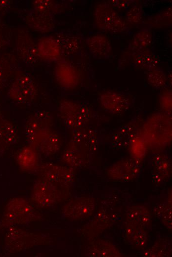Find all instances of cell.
Masks as SVG:
<instances>
[{"mask_svg":"<svg viewBox=\"0 0 172 257\" xmlns=\"http://www.w3.org/2000/svg\"><path fill=\"white\" fill-rule=\"evenodd\" d=\"M53 120L46 111H38L27 119L25 132L30 146L45 156L55 154L60 149L58 134L52 128Z\"/></svg>","mask_w":172,"mask_h":257,"instance_id":"cell-1","label":"cell"},{"mask_svg":"<svg viewBox=\"0 0 172 257\" xmlns=\"http://www.w3.org/2000/svg\"><path fill=\"white\" fill-rule=\"evenodd\" d=\"M94 15L98 28L105 32L121 33L128 28L126 21L108 2H102L97 4Z\"/></svg>","mask_w":172,"mask_h":257,"instance_id":"cell-2","label":"cell"},{"mask_svg":"<svg viewBox=\"0 0 172 257\" xmlns=\"http://www.w3.org/2000/svg\"><path fill=\"white\" fill-rule=\"evenodd\" d=\"M59 111L65 125L74 129L84 127L91 118L92 112L89 108L69 100L61 102Z\"/></svg>","mask_w":172,"mask_h":257,"instance_id":"cell-3","label":"cell"},{"mask_svg":"<svg viewBox=\"0 0 172 257\" xmlns=\"http://www.w3.org/2000/svg\"><path fill=\"white\" fill-rule=\"evenodd\" d=\"M37 214L34 208L20 198L11 200L7 204L2 217V223L12 226L33 221Z\"/></svg>","mask_w":172,"mask_h":257,"instance_id":"cell-4","label":"cell"},{"mask_svg":"<svg viewBox=\"0 0 172 257\" xmlns=\"http://www.w3.org/2000/svg\"><path fill=\"white\" fill-rule=\"evenodd\" d=\"M62 196L55 183L42 177L34 183L32 200L42 208H48L58 202Z\"/></svg>","mask_w":172,"mask_h":257,"instance_id":"cell-5","label":"cell"},{"mask_svg":"<svg viewBox=\"0 0 172 257\" xmlns=\"http://www.w3.org/2000/svg\"><path fill=\"white\" fill-rule=\"evenodd\" d=\"M37 88L32 77L27 73L19 74L12 83L8 95L14 101L20 103L33 101L37 94Z\"/></svg>","mask_w":172,"mask_h":257,"instance_id":"cell-6","label":"cell"},{"mask_svg":"<svg viewBox=\"0 0 172 257\" xmlns=\"http://www.w3.org/2000/svg\"><path fill=\"white\" fill-rule=\"evenodd\" d=\"M159 121H156L154 115L150 118L144 128L145 137L149 141H162L171 137V119L167 113H159Z\"/></svg>","mask_w":172,"mask_h":257,"instance_id":"cell-7","label":"cell"},{"mask_svg":"<svg viewBox=\"0 0 172 257\" xmlns=\"http://www.w3.org/2000/svg\"><path fill=\"white\" fill-rule=\"evenodd\" d=\"M16 48L18 57L25 63L35 64L40 58L37 44L30 34L24 29L18 31Z\"/></svg>","mask_w":172,"mask_h":257,"instance_id":"cell-8","label":"cell"},{"mask_svg":"<svg viewBox=\"0 0 172 257\" xmlns=\"http://www.w3.org/2000/svg\"><path fill=\"white\" fill-rule=\"evenodd\" d=\"M94 207V201L92 198H76L64 206L63 214L68 218L81 219L90 216L93 212Z\"/></svg>","mask_w":172,"mask_h":257,"instance_id":"cell-9","label":"cell"},{"mask_svg":"<svg viewBox=\"0 0 172 257\" xmlns=\"http://www.w3.org/2000/svg\"><path fill=\"white\" fill-rule=\"evenodd\" d=\"M42 177L54 183L66 185L71 183L74 180V172L71 169L46 163L39 167Z\"/></svg>","mask_w":172,"mask_h":257,"instance_id":"cell-10","label":"cell"},{"mask_svg":"<svg viewBox=\"0 0 172 257\" xmlns=\"http://www.w3.org/2000/svg\"><path fill=\"white\" fill-rule=\"evenodd\" d=\"M54 75L58 84L63 88L71 89L75 88L79 83L77 70L71 63L62 61L56 65Z\"/></svg>","mask_w":172,"mask_h":257,"instance_id":"cell-11","label":"cell"},{"mask_svg":"<svg viewBox=\"0 0 172 257\" xmlns=\"http://www.w3.org/2000/svg\"><path fill=\"white\" fill-rule=\"evenodd\" d=\"M99 100L102 107L112 114H119L127 110L130 106V98L121 93L107 91L101 93Z\"/></svg>","mask_w":172,"mask_h":257,"instance_id":"cell-12","label":"cell"},{"mask_svg":"<svg viewBox=\"0 0 172 257\" xmlns=\"http://www.w3.org/2000/svg\"><path fill=\"white\" fill-rule=\"evenodd\" d=\"M26 23L30 28L41 33L50 31L54 27L52 15L33 10L26 16Z\"/></svg>","mask_w":172,"mask_h":257,"instance_id":"cell-13","label":"cell"},{"mask_svg":"<svg viewBox=\"0 0 172 257\" xmlns=\"http://www.w3.org/2000/svg\"><path fill=\"white\" fill-rule=\"evenodd\" d=\"M40 57L53 61L58 60L62 54L60 46L55 38L51 36L42 37L37 44Z\"/></svg>","mask_w":172,"mask_h":257,"instance_id":"cell-14","label":"cell"},{"mask_svg":"<svg viewBox=\"0 0 172 257\" xmlns=\"http://www.w3.org/2000/svg\"><path fill=\"white\" fill-rule=\"evenodd\" d=\"M87 44L90 52L98 57H107L112 51L109 40L102 34H95L88 38Z\"/></svg>","mask_w":172,"mask_h":257,"instance_id":"cell-15","label":"cell"},{"mask_svg":"<svg viewBox=\"0 0 172 257\" xmlns=\"http://www.w3.org/2000/svg\"><path fill=\"white\" fill-rule=\"evenodd\" d=\"M132 58L136 68L147 71L156 68L159 62L157 56L148 49L134 50Z\"/></svg>","mask_w":172,"mask_h":257,"instance_id":"cell-16","label":"cell"},{"mask_svg":"<svg viewBox=\"0 0 172 257\" xmlns=\"http://www.w3.org/2000/svg\"><path fill=\"white\" fill-rule=\"evenodd\" d=\"M150 214L143 206H134L128 211L127 220L129 225L144 229L150 221Z\"/></svg>","mask_w":172,"mask_h":257,"instance_id":"cell-17","label":"cell"},{"mask_svg":"<svg viewBox=\"0 0 172 257\" xmlns=\"http://www.w3.org/2000/svg\"><path fill=\"white\" fill-rule=\"evenodd\" d=\"M139 171V168L132 161H123L110 168L108 171L111 177L128 180L134 177Z\"/></svg>","mask_w":172,"mask_h":257,"instance_id":"cell-18","label":"cell"},{"mask_svg":"<svg viewBox=\"0 0 172 257\" xmlns=\"http://www.w3.org/2000/svg\"><path fill=\"white\" fill-rule=\"evenodd\" d=\"M37 152L31 146L23 147L19 152L17 161L20 167L24 171H32L38 164Z\"/></svg>","mask_w":172,"mask_h":257,"instance_id":"cell-19","label":"cell"},{"mask_svg":"<svg viewBox=\"0 0 172 257\" xmlns=\"http://www.w3.org/2000/svg\"><path fill=\"white\" fill-rule=\"evenodd\" d=\"M55 38L59 44L62 54H74L80 48L81 42L79 39L76 36L61 33L57 35Z\"/></svg>","mask_w":172,"mask_h":257,"instance_id":"cell-20","label":"cell"},{"mask_svg":"<svg viewBox=\"0 0 172 257\" xmlns=\"http://www.w3.org/2000/svg\"><path fill=\"white\" fill-rule=\"evenodd\" d=\"M19 135L16 128L6 120L0 121V146H7L17 143Z\"/></svg>","mask_w":172,"mask_h":257,"instance_id":"cell-21","label":"cell"},{"mask_svg":"<svg viewBox=\"0 0 172 257\" xmlns=\"http://www.w3.org/2000/svg\"><path fill=\"white\" fill-rule=\"evenodd\" d=\"M16 61L12 55L4 54L0 55V90L14 70Z\"/></svg>","mask_w":172,"mask_h":257,"instance_id":"cell-22","label":"cell"},{"mask_svg":"<svg viewBox=\"0 0 172 257\" xmlns=\"http://www.w3.org/2000/svg\"><path fill=\"white\" fill-rule=\"evenodd\" d=\"M152 42V35L151 31L149 30H142L133 36L130 46L134 51L147 49Z\"/></svg>","mask_w":172,"mask_h":257,"instance_id":"cell-23","label":"cell"},{"mask_svg":"<svg viewBox=\"0 0 172 257\" xmlns=\"http://www.w3.org/2000/svg\"><path fill=\"white\" fill-rule=\"evenodd\" d=\"M126 235L129 240L139 246H144L147 242V235L142 228L128 225Z\"/></svg>","mask_w":172,"mask_h":257,"instance_id":"cell-24","label":"cell"},{"mask_svg":"<svg viewBox=\"0 0 172 257\" xmlns=\"http://www.w3.org/2000/svg\"><path fill=\"white\" fill-rule=\"evenodd\" d=\"M147 79L148 83L156 88H163L167 83L165 72L157 67L148 71Z\"/></svg>","mask_w":172,"mask_h":257,"instance_id":"cell-25","label":"cell"},{"mask_svg":"<svg viewBox=\"0 0 172 257\" xmlns=\"http://www.w3.org/2000/svg\"><path fill=\"white\" fill-rule=\"evenodd\" d=\"M93 252H95L94 256L97 257H116L119 256L118 251L110 243L104 242L98 244L96 247H94Z\"/></svg>","mask_w":172,"mask_h":257,"instance_id":"cell-26","label":"cell"},{"mask_svg":"<svg viewBox=\"0 0 172 257\" xmlns=\"http://www.w3.org/2000/svg\"><path fill=\"white\" fill-rule=\"evenodd\" d=\"M33 10L41 13L52 15L54 4L49 0H37L33 2Z\"/></svg>","mask_w":172,"mask_h":257,"instance_id":"cell-27","label":"cell"},{"mask_svg":"<svg viewBox=\"0 0 172 257\" xmlns=\"http://www.w3.org/2000/svg\"><path fill=\"white\" fill-rule=\"evenodd\" d=\"M143 18L142 9L138 5L132 6L126 14V21L131 24L139 23Z\"/></svg>","mask_w":172,"mask_h":257,"instance_id":"cell-28","label":"cell"},{"mask_svg":"<svg viewBox=\"0 0 172 257\" xmlns=\"http://www.w3.org/2000/svg\"><path fill=\"white\" fill-rule=\"evenodd\" d=\"M160 104L162 109L167 114H170L172 110V90L166 89L160 96Z\"/></svg>","mask_w":172,"mask_h":257,"instance_id":"cell-29","label":"cell"},{"mask_svg":"<svg viewBox=\"0 0 172 257\" xmlns=\"http://www.w3.org/2000/svg\"><path fill=\"white\" fill-rule=\"evenodd\" d=\"M157 215L160 217L162 221L166 224L167 226L172 223V211L171 208L168 207L166 206H163L159 208V210H157Z\"/></svg>","mask_w":172,"mask_h":257,"instance_id":"cell-30","label":"cell"},{"mask_svg":"<svg viewBox=\"0 0 172 257\" xmlns=\"http://www.w3.org/2000/svg\"><path fill=\"white\" fill-rule=\"evenodd\" d=\"M4 43L5 41L4 40L3 36L0 33V48L4 45Z\"/></svg>","mask_w":172,"mask_h":257,"instance_id":"cell-31","label":"cell"}]
</instances>
